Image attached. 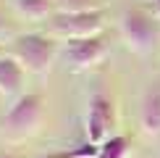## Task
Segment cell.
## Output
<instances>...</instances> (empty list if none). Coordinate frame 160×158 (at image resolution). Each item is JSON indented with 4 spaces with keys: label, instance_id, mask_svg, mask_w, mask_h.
Returning <instances> with one entry per match:
<instances>
[{
    "label": "cell",
    "instance_id": "1",
    "mask_svg": "<svg viewBox=\"0 0 160 158\" xmlns=\"http://www.w3.org/2000/svg\"><path fill=\"white\" fill-rule=\"evenodd\" d=\"M45 121V97L39 92H24L11 103L5 116L0 118V132L11 140L34 137Z\"/></svg>",
    "mask_w": 160,
    "mask_h": 158
},
{
    "label": "cell",
    "instance_id": "2",
    "mask_svg": "<svg viewBox=\"0 0 160 158\" xmlns=\"http://www.w3.org/2000/svg\"><path fill=\"white\" fill-rule=\"evenodd\" d=\"M58 48L52 34H42V32H26V34H16L11 42V55L24 66L29 74H48L55 63Z\"/></svg>",
    "mask_w": 160,
    "mask_h": 158
},
{
    "label": "cell",
    "instance_id": "3",
    "mask_svg": "<svg viewBox=\"0 0 160 158\" xmlns=\"http://www.w3.org/2000/svg\"><path fill=\"white\" fill-rule=\"evenodd\" d=\"M121 34L134 53L147 55L160 42V21L144 8H129L121 16Z\"/></svg>",
    "mask_w": 160,
    "mask_h": 158
},
{
    "label": "cell",
    "instance_id": "4",
    "mask_svg": "<svg viewBox=\"0 0 160 158\" xmlns=\"http://www.w3.org/2000/svg\"><path fill=\"white\" fill-rule=\"evenodd\" d=\"M50 34H58L63 40L74 37H92L100 34L105 26V11H79V13H52L48 18Z\"/></svg>",
    "mask_w": 160,
    "mask_h": 158
},
{
    "label": "cell",
    "instance_id": "5",
    "mask_svg": "<svg viewBox=\"0 0 160 158\" xmlns=\"http://www.w3.org/2000/svg\"><path fill=\"white\" fill-rule=\"evenodd\" d=\"M116 100L105 92H95L89 97V111H87V142L102 145L116 134Z\"/></svg>",
    "mask_w": 160,
    "mask_h": 158
},
{
    "label": "cell",
    "instance_id": "6",
    "mask_svg": "<svg viewBox=\"0 0 160 158\" xmlns=\"http://www.w3.org/2000/svg\"><path fill=\"white\" fill-rule=\"evenodd\" d=\"M61 55H63V61L74 71H82V69H89V66L100 63L105 55H108V42H105L102 34L63 40Z\"/></svg>",
    "mask_w": 160,
    "mask_h": 158
},
{
    "label": "cell",
    "instance_id": "7",
    "mask_svg": "<svg viewBox=\"0 0 160 158\" xmlns=\"http://www.w3.org/2000/svg\"><path fill=\"white\" fill-rule=\"evenodd\" d=\"M24 76H26V69L11 53H3L0 55V95L8 97L13 103L16 97L24 95Z\"/></svg>",
    "mask_w": 160,
    "mask_h": 158
},
{
    "label": "cell",
    "instance_id": "8",
    "mask_svg": "<svg viewBox=\"0 0 160 158\" xmlns=\"http://www.w3.org/2000/svg\"><path fill=\"white\" fill-rule=\"evenodd\" d=\"M139 118H142V129L147 134H152V137L160 134V84H155V87H150L144 92Z\"/></svg>",
    "mask_w": 160,
    "mask_h": 158
},
{
    "label": "cell",
    "instance_id": "9",
    "mask_svg": "<svg viewBox=\"0 0 160 158\" xmlns=\"http://www.w3.org/2000/svg\"><path fill=\"white\" fill-rule=\"evenodd\" d=\"M16 11L26 18H34V21H48L55 13V0H13Z\"/></svg>",
    "mask_w": 160,
    "mask_h": 158
},
{
    "label": "cell",
    "instance_id": "10",
    "mask_svg": "<svg viewBox=\"0 0 160 158\" xmlns=\"http://www.w3.org/2000/svg\"><path fill=\"white\" fill-rule=\"evenodd\" d=\"M97 158H131V137L129 134H113L97 150Z\"/></svg>",
    "mask_w": 160,
    "mask_h": 158
},
{
    "label": "cell",
    "instance_id": "11",
    "mask_svg": "<svg viewBox=\"0 0 160 158\" xmlns=\"http://www.w3.org/2000/svg\"><path fill=\"white\" fill-rule=\"evenodd\" d=\"M105 0H55V13H79V11H102Z\"/></svg>",
    "mask_w": 160,
    "mask_h": 158
},
{
    "label": "cell",
    "instance_id": "12",
    "mask_svg": "<svg viewBox=\"0 0 160 158\" xmlns=\"http://www.w3.org/2000/svg\"><path fill=\"white\" fill-rule=\"evenodd\" d=\"M3 32H8V21H5V16L0 13V34H3Z\"/></svg>",
    "mask_w": 160,
    "mask_h": 158
},
{
    "label": "cell",
    "instance_id": "13",
    "mask_svg": "<svg viewBox=\"0 0 160 158\" xmlns=\"http://www.w3.org/2000/svg\"><path fill=\"white\" fill-rule=\"evenodd\" d=\"M37 158H63L61 153H48V155H37Z\"/></svg>",
    "mask_w": 160,
    "mask_h": 158
},
{
    "label": "cell",
    "instance_id": "14",
    "mask_svg": "<svg viewBox=\"0 0 160 158\" xmlns=\"http://www.w3.org/2000/svg\"><path fill=\"white\" fill-rule=\"evenodd\" d=\"M0 158H13V155H8V153H0Z\"/></svg>",
    "mask_w": 160,
    "mask_h": 158
},
{
    "label": "cell",
    "instance_id": "15",
    "mask_svg": "<svg viewBox=\"0 0 160 158\" xmlns=\"http://www.w3.org/2000/svg\"><path fill=\"white\" fill-rule=\"evenodd\" d=\"M3 53H5V48H3V45H0V55H3Z\"/></svg>",
    "mask_w": 160,
    "mask_h": 158
}]
</instances>
